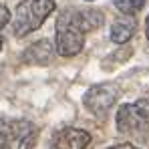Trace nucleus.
Segmentation results:
<instances>
[{"label": "nucleus", "instance_id": "6", "mask_svg": "<svg viewBox=\"0 0 149 149\" xmlns=\"http://www.w3.org/2000/svg\"><path fill=\"white\" fill-rule=\"evenodd\" d=\"M89 143H91V135L85 129L65 127L54 133L50 149H87Z\"/></svg>", "mask_w": 149, "mask_h": 149}, {"label": "nucleus", "instance_id": "13", "mask_svg": "<svg viewBox=\"0 0 149 149\" xmlns=\"http://www.w3.org/2000/svg\"><path fill=\"white\" fill-rule=\"evenodd\" d=\"M2 45H4V38H2V34H0V50H2Z\"/></svg>", "mask_w": 149, "mask_h": 149}, {"label": "nucleus", "instance_id": "5", "mask_svg": "<svg viewBox=\"0 0 149 149\" xmlns=\"http://www.w3.org/2000/svg\"><path fill=\"white\" fill-rule=\"evenodd\" d=\"M119 97V89L113 83H101L95 85L87 91L85 95V107L93 113V115H107L111 111V107L117 103Z\"/></svg>", "mask_w": 149, "mask_h": 149}, {"label": "nucleus", "instance_id": "8", "mask_svg": "<svg viewBox=\"0 0 149 149\" xmlns=\"http://www.w3.org/2000/svg\"><path fill=\"white\" fill-rule=\"evenodd\" d=\"M135 28H137V20L133 16H125V14L119 16L111 26V40L117 42V45H123L133 36Z\"/></svg>", "mask_w": 149, "mask_h": 149}, {"label": "nucleus", "instance_id": "11", "mask_svg": "<svg viewBox=\"0 0 149 149\" xmlns=\"http://www.w3.org/2000/svg\"><path fill=\"white\" fill-rule=\"evenodd\" d=\"M109 149H137L135 145H131V143H121V145H113V147Z\"/></svg>", "mask_w": 149, "mask_h": 149}, {"label": "nucleus", "instance_id": "4", "mask_svg": "<svg viewBox=\"0 0 149 149\" xmlns=\"http://www.w3.org/2000/svg\"><path fill=\"white\" fill-rule=\"evenodd\" d=\"M117 129L125 135H137L149 129V99L121 105L117 113Z\"/></svg>", "mask_w": 149, "mask_h": 149}, {"label": "nucleus", "instance_id": "2", "mask_svg": "<svg viewBox=\"0 0 149 149\" xmlns=\"http://www.w3.org/2000/svg\"><path fill=\"white\" fill-rule=\"evenodd\" d=\"M54 6V0H22L12 16V34L22 38L28 32L40 28Z\"/></svg>", "mask_w": 149, "mask_h": 149}, {"label": "nucleus", "instance_id": "3", "mask_svg": "<svg viewBox=\"0 0 149 149\" xmlns=\"http://www.w3.org/2000/svg\"><path fill=\"white\" fill-rule=\"evenodd\" d=\"M36 127L26 119H8L0 127V149H32L36 143Z\"/></svg>", "mask_w": 149, "mask_h": 149}, {"label": "nucleus", "instance_id": "12", "mask_svg": "<svg viewBox=\"0 0 149 149\" xmlns=\"http://www.w3.org/2000/svg\"><path fill=\"white\" fill-rule=\"evenodd\" d=\"M145 32H147V40H149V16H147V22H145Z\"/></svg>", "mask_w": 149, "mask_h": 149}, {"label": "nucleus", "instance_id": "7", "mask_svg": "<svg viewBox=\"0 0 149 149\" xmlns=\"http://www.w3.org/2000/svg\"><path fill=\"white\" fill-rule=\"evenodd\" d=\"M54 50H56V47H52L50 40L42 38V40L32 42L22 52V61H24L26 65H49L50 58L54 56Z\"/></svg>", "mask_w": 149, "mask_h": 149}, {"label": "nucleus", "instance_id": "10", "mask_svg": "<svg viewBox=\"0 0 149 149\" xmlns=\"http://www.w3.org/2000/svg\"><path fill=\"white\" fill-rule=\"evenodd\" d=\"M8 22H10V10L4 4H0V30L8 24Z\"/></svg>", "mask_w": 149, "mask_h": 149}, {"label": "nucleus", "instance_id": "1", "mask_svg": "<svg viewBox=\"0 0 149 149\" xmlns=\"http://www.w3.org/2000/svg\"><path fill=\"white\" fill-rule=\"evenodd\" d=\"M103 24V12L97 8H65L56 18V52L74 56L85 47V34Z\"/></svg>", "mask_w": 149, "mask_h": 149}, {"label": "nucleus", "instance_id": "9", "mask_svg": "<svg viewBox=\"0 0 149 149\" xmlns=\"http://www.w3.org/2000/svg\"><path fill=\"white\" fill-rule=\"evenodd\" d=\"M113 4H115L117 10L123 12L125 16H133V14H137L143 8L145 0H113Z\"/></svg>", "mask_w": 149, "mask_h": 149}]
</instances>
